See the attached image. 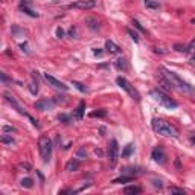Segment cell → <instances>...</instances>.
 <instances>
[{
  "label": "cell",
  "instance_id": "f1b7e54d",
  "mask_svg": "<svg viewBox=\"0 0 195 195\" xmlns=\"http://www.w3.org/2000/svg\"><path fill=\"white\" fill-rule=\"evenodd\" d=\"M169 192H171V194H180V195H185V191H183V189H178V188H169Z\"/></svg>",
  "mask_w": 195,
  "mask_h": 195
},
{
  "label": "cell",
  "instance_id": "e575fe53",
  "mask_svg": "<svg viewBox=\"0 0 195 195\" xmlns=\"http://www.w3.org/2000/svg\"><path fill=\"white\" fill-rule=\"evenodd\" d=\"M57 37H58V38H63V37H64V31H63L61 28L57 29Z\"/></svg>",
  "mask_w": 195,
  "mask_h": 195
},
{
  "label": "cell",
  "instance_id": "ab89813d",
  "mask_svg": "<svg viewBox=\"0 0 195 195\" xmlns=\"http://www.w3.org/2000/svg\"><path fill=\"white\" fill-rule=\"evenodd\" d=\"M31 0H21V5H29Z\"/></svg>",
  "mask_w": 195,
  "mask_h": 195
},
{
  "label": "cell",
  "instance_id": "8d00e7d4",
  "mask_svg": "<svg viewBox=\"0 0 195 195\" xmlns=\"http://www.w3.org/2000/svg\"><path fill=\"white\" fill-rule=\"evenodd\" d=\"M55 102H66V99H64V96H55L54 98Z\"/></svg>",
  "mask_w": 195,
  "mask_h": 195
},
{
  "label": "cell",
  "instance_id": "9a60e30c",
  "mask_svg": "<svg viewBox=\"0 0 195 195\" xmlns=\"http://www.w3.org/2000/svg\"><path fill=\"white\" fill-rule=\"evenodd\" d=\"M84 110H85V102L82 101V102H79V105H78V108H76V113H75V118H76L78 121H81V119H82Z\"/></svg>",
  "mask_w": 195,
  "mask_h": 195
},
{
  "label": "cell",
  "instance_id": "f35d334b",
  "mask_svg": "<svg viewBox=\"0 0 195 195\" xmlns=\"http://www.w3.org/2000/svg\"><path fill=\"white\" fill-rule=\"evenodd\" d=\"M93 54H95V55H101V54H102V50H101V49H95V50H93Z\"/></svg>",
  "mask_w": 195,
  "mask_h": 195
},
{
  "label": "cell",
  "instance_id": "2e32d148",
  "mask_svg": "<svg viewBox=\"0 0 195 195\" xmlns=\"http://www.w3.org/2000/svg\"><path fill=\"white\" fill-rule=\"evenodd\" d=\"M20 11H21V12H24V14H28L29 17H34V18H37V17H38V12L32 11L28 5H21V6H20Z\"/></svg>",
  "mask_w": 195,
  "mask_h": 195
},
{
  "label": "cell",
  "instance_id": "44dd1931",
  "mask_svg": "<svg viewBox=\"0 0 195 195\" xmlns=\"http://www.w3.org/2000/svg\"><path fill=\"white\" fill-rule=\"evenodd\" d=\"M140 191H142V189H140L139 186H127V188L124 189L125 194H133V195H134V194H140Z\"/></svg>",
  "mask_w": 195,
  "mask_h": 195
},
{
  "label": "cell",
  "instance_id": "ac0fdd59",
  "mask_svg": "<svg viewBox=\"0 0 195 195\" xmlns=\"http://www.w3.org/2000/svg\"><path fill=\"white\" fill-rule=\"evenodd\" d=\"M143 3H145V6L149 8V9H159V8H160V3L155 2V0H143Z\"/></svg>",
  "mask_w": 195,
  "mask_h": 195
},
{
  "label": "cell",
  "instance_id": "d6986e66",
  "mask_svg": "<svg viewBox=\"0 0 195 195\" xmlns=\"http://www.w3.org/2000/svg\"><path fill=\"white\" fill-rule=\"evenodd\" d=\"M134 151V146H133V143H128L127 146H125V149L122 151V157L124 159H127V157H130L131 155V152Z\"/></svg>",
  "mask_w": 195,
  "mask_h": 195
},
{
  "label": "cell",
  "instance_id": "7a4b0ae2",
  "mask_svg": "<svg viewBox=\"0 0 195 195\" xmlns=\"http://www.w3.org/2000/svg\"><path fill=\"white\" fill-rule=\"evenodd\" d=\"M151 127H152V130L157 134L165 136V137H177V134H178L177 128L174 125H171L169 122H166L163 119H159V118H154L152 119Z\"/></svg>",
  "mask_w": 195,
  "mask_h": 195
},
{
  "label": "cell",
  "instance_id": "6da1fadb",
  "mask_svg": "<svg viewBox=\"0 0 195 195\" xmlns=\"http://www.w3.org/2000/svg\"><path fill=\"white\" fill-rule=\"evenodd\" d=\"M163 73V76L166 78L168 81L171 82V85L172 87H175V88H178V90H181V92H188V93H195V88L192 87V85H189L186 81H183L181 78L175 73V72H172V70H169V69H166V67H162L160 69Z\"/></svg>",
  "mask_w": 195,
  "mask_h": 195
},
{
  "label": "cell",
  "instance_id": "74e56055",
  "mask_svg": "<svg viewBox=\"0 0 195 195\" xmlns=\"http://www.w3.org/2000/svg\"><path fill=\"white\" fill-rule=\"evenodd\" d=\"M20 47H21V50H23V52H26V54L29 52V50H28V44H26V43H21V44H20Z\"/></svg>",
  "mask_w": 195,
  "mask_h": 195
},
{
  "label": "cell",
  "instance_id": "d4e9b609",
  "mask_svg": "<svg viewBox=\"0 0 195 195\" xmlns=\"http://www.w3.org/2000/svg\"><path fill=\"white\" fill-rule=\"evenodd\" d=\"M133 180V177H127V175H122L119 178H114L113 183H130V181Z\"/></svg>",
  "mask_w": 195,
  "mask_h": 195
},
{
  "label": "cell",
  "instance_id": "836d02e7",
  "mask_svg": "<svg viewBox=\"0 0 195 195\" xmlns=\"http://www.w3.org/2000/svg\"><path fill=\"white\" fill-rule=\"evenodd\" d=\"M78 157H84V159L87 157V152H85V149H84V148H81L79 151H78Z\"/></svg>",
  "mask_w": 195,
  "mask_h": 195
},
{
  "label": "cell",
  "instance_id": "4316f807",
  "mask_svg": "<svg viewBox=\"0 0 195 195\" xmlns=\"http://www.w3.org/2000/svg\"><path fill=\"white\" fill-rule=\"evenodd\" d=\"M128 34H130V37L134 40V43H139V34L136 32V31H133V29H128Z\"/></svg>",
  "mask_w": 195,
  "mask_h": 195
},
{
  "label": "cell",
  "instance_id": "5b68a950",
  "mask_svg": "<svg viewBox=\"0 0 195 195\" xmlns=\"http://www.w3.org/2000/svg\"><path fill=\"white\" fill-rule=\"evenodd\" d=\"M116 82H118V85L121 87V88H124L125 90V92L130 95V96H131L133 99H136L137 102L140 101V95H139V92H137V90L131 85V84H130L127 79H125V78H122V76H118V78H116Z\"/></svg>",
  "mask_w": 195,
  "mask_h": 195
},
{
  "label": "cell",
  "instance_id": "3957f363",
  "mask_svg": "<svg viewBox=\"0 0 195 195\" xmlns=\"http://www.w3.org/2000/svg\"><path fill=\"white\" fill-rule=\"evenodd\" d=\"M151 96L154 98V101H155V102H159L160 105H162V107H165V108L172 110V108H177V107H178L177 101H174L171 96H168L165 92H162V90H159V88L151 90Z\"/></svg>",
  "mask_w": 195,
  "mask_h": 195
},
{
  "label": "cell",
  "instance_id": "83f0119b",
  "mask_svg": "<svg viewBox=\"0 0 195 195\" xmlns=\"http://www.w3.org/2000/svg\"><path fill=\"white\" fill-rule=\"evenodd\" d=\"M2 130H3V133H11V134L17 131V130H15L14 127H9V125H5V127H3Z\"/></svg>",
  "mask_w": 195,
  "mask_h": 195
},
{
  "label": "cell",
  "instance_id": "4dcf8cb0",
  "mask_svg": "<svg viewBox=\"0 0 195 195\" xmlns=\"http://www.w3.org/2000/svg\"><path fill=\"white\" fill-rule=\"evenodd\" d=\"M133 24L136 26V28H137L139 31H142V32H146V29H145V28H142V24H140L137 20H133Z\"/></svg>",
  "mask_w": 195,
  "mask_h": 195
},
{
  "label": "cell",
  "instance_id": "f546056e",
  "mask_svg": "<svg viewBox=\"0 0 195 195\" xmlns=\"http://www.w3.org/2000/svg\"><path fill=\"white\" fill-rule=\"evenodd\" d=\"M58 119H60L61 122H64V124H69V121H70V118H69L67 114H60V116H58Z\"/></svg>",
  "mask_w": 195,
  "mask_h": 195
},
{
  "label": "cell",
  "instance_id": "8992f818",
  "mask_svg": "<svg viewBox=\"0 0 195 195\" xmlns=\"http://www.w3.org/2000/svg\"><path fill=\"white\" fill-rule=\"evenodd\" d=\"M107 155H108L110 165H111V166H116V163H118V159H119V145H118V140H116V139H113L110 143H108Z\"/></svg>",
  "mask_w": 195,
  "mask_h": 195
},
{
  "label": "cell",
  "instance_id": "8fae6325",
  "mask_svg": "<svg viewBox=\"0 0 195 195\" xmlns=\"http://www.w3.org/2000/svg\"><path fill=\"white\" fill-rule=\"evenodd\" d=\"M152 159L157 163H160V165L166 163V154H165V151H163L162 146H155L152 149Z\"/></svg>",
  "mask_w": 195,
  "mask_h": 195
},
{
  "label": "cell",
  "instance_id": "b9f144b4",
  "mask_svg": "<svg viewBox=\"0 0 195 195\" xmlns=\"http://www.w3.org/2000/svg\"><path fill=\"white\" fill-rule=\"evenodd\" d=\"M2 79H3V81H8V76H6L5 73H2Z\"/></svg>",
  "mask_w": 195,
  "mask_h": 195
},
{
  "label": "cell",
  "instance_id": "ba28073f",
  "mask_svg": "<svg viewBox=\"0 0 195 195\" xmlns=\"http://www.w3.org/2000/svg\"><path fill=\"white\" fill-rule=\"evenodd\" d=\"M95 6H96V0H79V2L69 5V8H78V9H92Z\"/></svg>",
  "mask_w": 195,
  "mask_h": 195
},
{
  "label": "cell",
  "instance_id": "52a82bcc",
  "mask_svg": "<svg viewBox=\"0 0 195 195\" xmlns=\"http://www.w3.org/2000/svg\"><path fill=\"white\" fill-rule=\"evenodd\" d=\"M54 105H55V101H54V99H47V98L40 99V101H37V102H35V108H37V110H40V111L52 110V108H54Z\"/></svg>",
  "mask_w": 195,
  "mask_h": 195
},
{
  "label": "cell",
  "instance_id": "484cf974",
  "mask_svg": "<svg viewBox=\"0 0 195 195\" xmlns=\"http://www.w3.org/2000/svg\"><path fill=\"white\" fill-rule=\"evenodd\" d=\"M90 116H92V118H105V116H107V111H105V110H98V111L90 113Z\"/></svg>",
  "mask_w": 195,
  "mask_h": 195
},
{
  "label": "cell",
  "instance_id": "30bf717a",
  "mask_svg": "<svg viewBox=\"0 0 195 195\" xmlns=\"http://www.w3.org/2000/svg\"><path fill=\"white\" fill-rule=\"evenodd\" d=\"M44 79H46L52 87H55V88H60V90H69V85H66L64 82L58 81L57 78H54V76L49 75V73H44Z\"/></svg>",
  "mask_w": 195,
  "mask_h": 195
},
{
  "label": "cell",
  "instance_id": "9c48e42d",
  "mask_svg": "<svg viewBox=\"0 0 195 195\" xmlns=\"http://www.w3.org/2000/svg\"><path fill=\"white\" fill-rule=\"evenodd\" d=\"M3 96H5V99H6V102H8V104H11V105H12V107H14V108H15V110H17V111L20 113V114H24V116H29L28 113H26V111H24V110L21 108V105H20V104L17 102V99H15L14 96H12L11 93H8V92H5V93H3Z\"/></svg>",
  "mask_w": 195,
  "mask_h": 195
},
{
  "label": "cell",
  "instance_id": "e0dca14e",
  "mask_svg": "<svg viewBox=\"0 0 195 195\" xmlns=\"http://www.w3.org/2000/svg\"><path fill=\"white\" fill-rule=\"evenodd\" d=\"M114 66H116V69H118V70H124V72L128 69V64H127V60H125V58H119L118 61L114 63Z\"/></svg>",
  "mask_w": 195,
  "mask_h": 195
},
{
  "label": "cell",
  "instance_id": "ffe728a7",
  "mask_svg": "<svg viewBox=\"0 0 195 195\" xmlns=\"http://www.w3.org/2000/svg\"><path fill=\"white\" fill-rule=\"evenodd\" d=\"M18 169H20L21 172H29V171L32 169V166H31V163H28V162H21V163H18Z\"/></svg>",
  "mask_w": 195,
  "mask_h": 195
},
{
  "label": "cell",
  "instance_id": "7c38bea8",
  "mask_svg": "<svg viewBox=\"0 0 195 195\" xmlns=\"http://www.w3.org/2000/svg\"><path fill=\"white\" fill-rule=\"evenodd\" d=\"M38 72H32V78H34V81L29 84V90H31V93L32 95H37L38 93Z\"/></svg>",
  "mask_w": 195,
  "mask_h": 195
},
{
  "label": "cell",
  "instance_id": "7402d4cb",
  "mask_svg": "<svg viewBox=\"0 0 195 195\" xmlns=\"http://www.w3.org/2000/svg\"><path fill=\"white\" fill-rule=\"evenodd\" d=\"M2 143H5V145H8V146H14V145H15V140L5 134V136H2Z\"/></svg>",
  "mask_w": 195,
  "mask_h": 195
},
{
  "label": "cell",
  "instance_id": "cb8c5ba5",
  "mask_svg": "<svg viewBox=\"0 0 195 195\" xmlns=\"http://www.w3.org/2000/svg\"><path fill=\"white\" fill-rule=\"evenodd\" d=\"M72 85H73V87H76V88L79 90V92H82V93H87V92H88V88H87L84 84L78 82V81H72Z\"/></svg>",
  "mask_w": 195,
  "mask_h": 195
},
{
  "label": "cell",
  "instance_id": "5bb4252c",
  "mask_svg": "<svg viewBox=\"0 0 195 195\" xmlns=\"http://www.w3.org/2000/svg\"><path fill=\"white\" fill-rule=\"evenodd\" d=\"M105 49L110 52V54H121V47L118 44H114L111 40H107L105 41Z\"/></svg>",
  "mask_w": 195,
  "mask_h": 195
},
{
  "label": "cell",
  "instance_id": "60d3db41",
  "mask_svg": "<svg viewBox=\"0 0 195 195\" xmlns=\"http://www.w3.org/2000/svg\"><path fill=\"white\" fill-rule=\"evenodd\" d=\"M95 152H96V154H98V155H102V154H104V152H102V151H101V149H98V148H96V149H95Z\"/></svg>",
  "mask_w": 195,
  "mask_h": 195
},
{
  "label": "cell",
  "instance_id": "1f68e13d",
  "mask_svg": "<svg viewBox=\"0 0 195 195\" xmlns=\"http://www.w3.org/2000/svg\"><path fill=\"white\" fill-rule=\"evenodd\" d=\"M69 35H70L72 38H75V37H76V28H75V26H72V28L69 29Z\"/></svg>",
  "mask_w": 195,
  "mask_h": 195
},
{
  "label": "cell",
  "instance_id": "7bdbcfd3",
  "mask_svg": "<svg viewBox=\"0 0 195 195\" xmlns=\"http://www.w3.org/2000/svg\"><path fill=\"white\" fill-rule=\"evenodd\" d=\"M192 63H195V57H194V58H192Z\"/></svg>",
  "mask_w": 195,
  "mask_h": 195
},
{
  "label": "cell",
  "instance_id": "603a6c76",
  "mask_svg": "<svg viewBox=\"0 0 195 195\" xmlns=\"http://www.w3.org/2000/svg\"><path fill=\"white\" fill-rule=\"evenodd\" d=\"M20 185H21L23 188H26V189H31V188L34 186V180H32V178H23V180L20 181Z\"/></svg>",
  "mask_w": 195,
  "mask_h": 195
},
{
  "label": "cell",
  "instance_id": "d590c367",
  "mask_svg": "<svg viewBox=\"0 0 195 195\" xmlns=\"http://www.w3.org/2000/svg\"><path fill=\"white\" fill-rule=\"evenodd\" d=\"M194 50H195V40H194V41L188 46V52H194Z\"/></svg>",
  "mask_w": 195,
  "mask_h": 195
},
{
  "label": "cell",
  "instance_id": "ee69618b",
  "mask_svg": "<svg viewBox=\"0 0 195 195\" xmlns=\"http://www.w3.org/2000/svg\"><path fill=\"white\" fill-rule=\"evenodd\" d=\"M192 23H194V24H195V18H194V20H192Z\"/></svg>",
  "mask_w": 195,
  "mask_h": 195
},
{
  "label": "cell",
  "instance_id": "4fadbf2b",
  "mask_svg": "<svg viewBox=\"0 0 195 195\" xmlns=\"http://www.w3.org/2000/svg\"><path fill=\"white\" fill-rule=\"evenodd\" d=\"M79 169V160L78 159H72L70 162H67V165H66V171H69V172H75V171H78Z\"/></svg>",
  "mask_w": 195,
  "mask_h": 195
},
{
  "label": "cell",
  "instance_id": "d6a6232c",
  "mask_svg": "<svg viewBox=\"0 0 195 195\" xmlns=\"http://www.w3.org/2000/svg\"><path fill=\"white\" fill-rule=\"evenodd\" d=\"M152 185H154L155 188H159V189L163 188V185H162V181H160V180H152Z\"/></svg>",
  "mask_w": 195,
  "mask_h": 195
},
{
  "label": "cell",
  "instance_id": "277c9868",
  "mask_svg": "<svg viewBox=\"0 0 195 195\" xmlns=\"http://www.w3.org/2000/svg\"><path fill=\"white\" fill-rule=\"evenodd\" d=\"M52 148H54L52 140H50L47 136H41L40 140H38V149H40V155H41V159H43L44 163H49V162H50Z\"/></svg>",
  "mask_w": 195,
  "mask_h": 195
}]
</instances>
